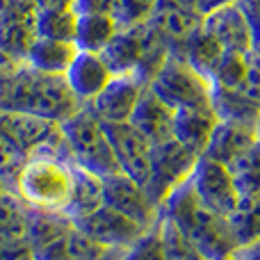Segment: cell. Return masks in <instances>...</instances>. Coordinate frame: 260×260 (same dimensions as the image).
<instances>
[{
    "label": "cell",
    "mask_w": 260,
    "mask_h": 260,
    "mask_svg": "<svg viewBox=\"0 0 260 260\" xmlns=\"http://www.w3.org/2000/svg\"><path fill=\"white\" fill-rule=\"evenodd\" d=\"M160 212L169 217L189 240L199 247L208 260H235L240 253V244L235 240L229 219L217 215L192 189V185L183 183L162 201Z\"/></svg>",
    "instance_id": "cell-1"
},
{
    "label": "cell",
    "mask_w": 260,
    "mask_h": 260,
    "mask_svg": "<svg viewBox=\"0 0 260 260\" xmlns=\"http://www.w3.org/2000/svg\"><path fill=\"white\" fill-rule=\"evenodd\" d=\"M80 108L67 78L35 71L27 64L0 82V112H30L62 123Z\"/></svg>",
    "instance_id": "cell-2"
},
{
    "label": "cell",
    "mask_w": 260,
    "mask_h": 260,
    "mask_svg": "<svg viewBox=\"0 0 260 260\" xmlns=\"http://www.w3.org/2000/svg\"><path fill=\"white\" fill-rule=\"evenodd\" d=\"M73 167L76 165L71 162L30 155L25 169L18 176L14 194L27 208L64 212L73 189Z\"/></svg>",
    "instance_id": "cell-3"
},
{
    "label": "cell",
    "mask_w": 260,
    "mask_h": 260,
    "mask_svg": "<svg viewBox=\"0 0 260 260\" xmlns=\"http://www.w3.org/2000/svg\"><path fill=\"white\" fill-rule=\"evenodd\" d=\"M59 128H62V135L67 139L69 153H71V160L76 167L91 171L101 178L119 171L105 123H101L87 105H82L73 117L59 123Z\"/></svg>",
    "instance_id": "cell-4"
},
{
    "label": "cell",
    "mask_w": 260,
    "mask_h": 260,
    "mask_svg": "<svg viewBox=\"0 0 260 260\" xmlns=\"http://www.w3.org/2000/svg\"><path fill=\"white\" fill-rule=\"evenodd\" d=\"M148 89L174 110L212 103V80L192 67L176 48L169 50Z\"/></svg>",
    "instance_id": "cell-5"
},
{
    "label": "cell",
    "mask_w": 260,
    "mask_h": 260,
    "mask_svg": "<svg viewBox=\"0 0 260 260\" xmlns=\"http://www.w3.org/2000/svg\"><path fill=\"white\" fill-rule=\"evenodd\" d=\"M199 157H201L199 153H194L192 148L180 144L176 137L165 144L153 146L151 180H148L146 187H148V192H151V197L157 201V206H162V201H165L176 187L187 183L194 167H197V162H199Z\"/></svg>",
    "instance_id": "cell-6"
},
{
    "label": "cell",
    "mask_w": 260,
    "mask_h": 260,
    "mask_svg": "<svg viewBox=\"0 0 260 260\" xmlns=\"http://www.w3.org/2000/svg\"><path fill=\"white\" fill-rule=\"evenodd\" d=\"M103 203L130 217L146 231L155 229L157 219H160V206L151 197L148 187L128 178L121 171L103 178Z\"/></svg>",
    "instance_id": "cell-7"
},
{
    "label": "cell",
    "mask_w": 260,
    "mask_h": 260,
    "mask_svg": "<svg viewBox=\"0 0 260 260\" xmlns=\"http://www.w3.org/2000/svg\"><path fill=\"white\" fill-rule=\"evenodd\" d=\"M189 185L197 192V197L201 199L203 206H208L221 217H229L242 199L229 167L203 155L199 157L197 167L189 176Z\"/></svg>",
    "instance_id": "cell-8"
},
{
    "label": "cell",
    "mask_w": 260,
    "mask_h": 260,
    "mask_svg": "<svg viewBox=\"0 0 260 260\" xmlns=\"http://www.w3.org/2000/svg\"><path fill=\"white\" fill-rule=\"evenodd\" d=\"M105 130H108L119 171L137 180L139 185H148L153 165V144L130 123H112V126H105Z\"/></svg>",
    "instance_id": "cell-9"
},
{
    "label": "cell",
    "mask_w": 260,
    "mask_h": 260,
    "mask_svg": "<svg viewBox=\"0 0 260 260\" xmlns=\"http://www.w3.org/2000/svg\"><path fill=\"white\" fill-rule=\"evenodd\" d=\"M146 87V82L139 80L137 76H114L110 85L91 103H87V108L105 126L128 123Z\"/></svg>",
    "instance_id": "cell-10"
},
{
    "label": "cell",
    "mask_w": 260,
    "mask_h": 260,
    "mask_svg": "<svg viewBox=\"0 0 260 260\" xmlns=\"http://www.w3.org/2000/svg\"><path fill=\"white\" fill-rule=\"evenodd\" d=\"M76 226L108 249H130L144 233H148L137 221H133L130 217L121 215V212H117L114 208L105 206V203L101 208H96L91 215L76 221Z\"/></svg>",
    "instance_id": "cell-11"
},
{
    "label": "cell",
    "mask_w": 260,
    "mask_h": 260,
    "mask_svg": "<svg viewBox=\"0 0 260 260\" xmlns=\"http://www.w3.org/2000/svg\"><path fill=\"white\" fill-rule=\"evenodd\" d=\"M258 139H260V133H258V126H253V123L219 119L210 135V142H208L206 151H203V157H210V160L231 169Z\"/></svg>",
    "instance_id": "cell-12"
},
{
    "label": "cell",
    "mask_w": 260,
    "mask_h": 260,
    "mask_svg": "<svg viewBox=\"0 0 260 260\" xmlns=\"http://www.w3.org/2000/svg\"><path fill=\"white\" fill-rule=\"evenodd\" d=\"M71 91L76 94V99L82 105L91 103L105 87L110 85V80L114 78V71L108 67L101 53H85L78 50L76 59L71 62V67L64 73Z\"/></svg>",
    "instance_id": "cell-13"
},
{
    "label": "cell",
    "mask_w": 260,
    "mask_h": 260,
    "mask_svg": "<svg viewBox=\"0 0 260 260\" xmlns=\"http://www.w3.org/2000/svg\"><path fill=\"white\" fill-rule=\"evenodd\" d=\"M201 27L221 46L224 53H251V30L240 5L203 16Z\"/></svg>",
    "instance_id": "cell-14"
},
{
    "label": "cell",
    "mask_w": 260,
    "mask_h": 260,
    "mask_svg": "<svg viewBox=\"0 0 260 260\" xmlns=\"http://www.w3.org/2000/svg\"><path fill=\"white\" fill-rule=\"evenodd\" d=\"M174 121H176V110L171 105H167L162 99H157L146 87V91L142 94L128 123L137 133H142L153 146H157V144L174 139Z\"/></svg>",
    "instance_id": "cell-15"
},
{
    "label": "cell",
    "mask_w": 260,
    "mask_h": 260,
    "mask_svg": "<svg viewBox=\"0 0 260 260\" xmlns=\"http://www.w3.org/2000/svg\"><path fill=\"white\" fill-rule=\"evenodd\" d=\"M57 130H59V123L39 117V114L0 112V133L7 135L27 155H35L39 148H44L46 142H50V137Z\"/></svg>",
    "instance_id": "cell-16"
},
{
    "label": "cell",
    "mask_w": 260,
    "mask_h": 260,
    "mask_svg": "<svg viewBox=\"0 0 260 260\" xmlns=\"http://www.w3.org/2000/svg\"><path fill=\"white\" fill-rule=\"evenodd\" d=\"M203 16L199 12H192V9L178 7V5L169 3V0H160L153 9L151 23L157 30V35L171 46V48H180L194 32L201 27Z\"/></svg>",
    "instance_id": "cell-17"
},
{
    "label": "cell",
    "mask_w": 260,
    "mask_h": 260,
    "mask_svg": "<svg viewBox=\"0 0 260 260\" xmlns=\"http://www.w3.org/2000/svg\"><path fill=\"white\" fill-rule=\"evenodd\" d=\"M217 121H219V117H217L212 103L176 110L174 137L178 139L180 144H185L187 148H192L194 153L203 155Z\"/></svg>",
    "instance_id": "cell-18"
},
{
    "label": "cell",
    "mask_w": 260,
    "mask_h": 260,
    "mask_svg": "<svg viewBox=\"0 0 260 260\" xmlns=\"http://www.w3.org/2000/svg\"><path fill=\"white\" fill-rule=\"evenodd\" d=\"M144 55V23L135 27H123L117 32L101 57L108 62L114 76H137Z\"/></svg>",
    "instance_id": "cell-19"
},
{
    "label": "cell",
    "mask_w": 260,
    "mask_h": 260,
    "mask_svg": "<svg viewBox=\"0 0 260 260\" xmlns=\"http://www.w3.org/2000/svg\"><path fill=\"white\" fill-rule=\"evenodd\" d=\"M112 249L99 244L78 226L55 240L53 244L35 251V260H103Z\"/></svg>",
    "instance_id": "cell-20"
},
{
    "label": "cell",
    "mask_w": 260,
    "mask_h": 260,
    "mask_svg": "<svg viewBox=\"0 0 260 260\" xmlns=\"http://www.w3.org/2000/svg\"><path fill=\"white\" fill-rule=\"evenodd\" d=\"M78 55V46L73 41H55L37 37L25 53V64L35 71L50 73V76H64L67 69Z\"/></svg>",
    "instance_id": "cell-21"
},
{
    "label": "cell",
    "mask_w": 260,
    "mask_h": 260,
    "mask_svg": "<svg viewBox=\"0 0 260 260\" xmlns=\"http://www.w3.org/2000/svg\"><path fill=\"white\" fill-rule=\"evenodd\" d=\"M101 206H103V178L87 169L73 167V189L64 215L76 224Z\"/></svg>",
    "instance_id": "cell-22"
},
{
    "label": "cell",
    "mask_w": 260,
    "mask_h": 260,
    "mask_svg": "<svg viewBox=\"0 0 260 260\" xmlns=\"http://www.w3.org/2000/svg\"><path fill=\"white\" fill-rule=\"evenodd\" d=\"M73 221L59 210H41V208H27V226L25 238L35 251L53 244L67 231L73 229Z\"/></svg>",
    "instance_id": "cell-23"
},
{
    "label": "cell",
    "mask_w": 260,
    "mask_h": 260,
    "mask_svg": "<svg viewBox=\"0 0 260 260\" xmlns=\"http://www.w3.org/2000/svg\"><path fill=\"white\" fill-rule=\"evenodd\" d=\"M121 27L108 14H78L73 44L85 53H103Z\"/></svg>",
    "instance_id": "cell-24"
},
{
    "label": "cell",
    "mask_w": 260,
    "mask_h": 260,
    "mask_svg": "<svg viewBox=\"0 0 260 260\" xmlns=\"http://www.w3.org/2000/svg\"><path fill=\"white\" fill-rule=\"evenodd\" d=\"M176 50H178V53L183 55V57L187 59L194 69H197V71H201L203 76H208V78L212 76V71H215L217 64H219L221 57H224L221 46L217 44V41L212 39L206 30H203V27H199V30Z\"/></svg>",
    "instance_id": "cell-25"
},
{
    "label": "cell",
    "mask_w": 260,
    "mask_h": 260,
    "mask_svg": "<svg viewBox=\"0 0 260 260\" xmlns=\"http://www.w3.org/2000/svg\"><path fill=\"white\" fill-rule=\"evenodd\" d=\"M78 27V12L76 7L69 9H37L35 30L41 39L55 41H73Z\"/></svg>",
    "instance_id": "cell-26"
},
{
    "label": "cell",
    "mask_w": 260,
    "mask_h": 260,
    "mask_svg": "<svg viewBox=\"0 0 260 260\" xmlns=\"http://www.w3.org/2000/svg\"><path fill=\"white\" fill-rule=\"evenodd\" d=\"M226 219L240 249L256 242L260 238V197H242L238 208Z\"/></svg>",
    "instance_id": "cell-27"
},
{
    "label": "cell",
    "mask_w": 260,
    "mask_h": 260,
    "mask_svg": "<svg viewBox=\"0 0 260 260\" xmlns=\"http://www.w3.org/2000/svg\"><path fill=\"white\" fill-rule=\"evenodd\" d=\"M157 233L162 240V249H165L167 260H208L199 251V247L169 219L160 212V219L155 224Z\"/></svg>",
    "instance_id": "cell-28"
},
{
    "label": "cell",
    "mask_w": 260,
    "mask_h": 260,
    "mask_svg": "<svg viewBox=\"0 0 260 260\" xmlns=\"http://www.w3.org/2000/svg\"><path fill=\"white\" fill-rule=\"evenodd\" d=\"M35 16H37V14H35ZM35 16L0 23V48H5L7 53L21 57L23 62H25L27 48H30L32 41L37 39Z\"/></svg>",
    "instance_id": "cell-29"
},
{
    "label": "cell",
    "mask_w": 260,
    "mask_h": 260,
    "mask_svg": "<svg viewBox=\"0 0 260 260\" xmlns=\"http://www.w3.org/2000/svg\"><path fill=\"white\" fill-rule=\"evenodd\" d=\"M247 62L249 53H224L221 62L210 76L212 87L221 91H240L247 78Z\"/></svg>",
    "instance_id": "cell-30"
},
{
    "label": "cell",
    "mask_w": 260,
    "mask_h": 260,
    "mask_svg": "<svg viewBox=\"0 0 260 260\" xmlns=\"http://www.w3.org/2000/svg\"><path fill=\"white\" fill-rule=\"evenodd\" d=\"M242 197H260V139L231 167Z\"/></svg>",
    "instance_id": "cell-31"
},
{
    "label": "cell",
    "mask_w": 260,
    "mask_h": 260,
    "mask_svg": "<svg viewBox=\"0 0 260 260\" xmlns=\"http://www.w3.org/2000/svg\"><path fill=\"white\" fill-rule=\"evenodd\" d=\"M27 153L18 148L5 133H0V183L7 192H14L18 176L27 165Z\"/></svg>",
    "instance_id": "cell-32"
},
{
    "label": "cell",
    "mask_w": 260,
    "mask_h": 260,
    "mask_svg": "<svg viewBox=\"0 0 260 260\" xmlns=\"http://www.w3.org/2000/svg\"><path fill=\"white\" fill-rule=\"evenodd\" d=\"M27 206L14 192L0 194V235H25Z\"/></svg>",
    "instance_id": "cell-33"
},
{
    "label": "cell",
    "mask_w": 260,
    "mask_h": 260,
    "mask_svg": "<svg viewBox=\"0 0 260 260\" xmlns=\"http://www.w3.org/2000/svg\"><path fill=\"white\" fill-rule=\"evenodd\" d=\"M160 0H114L112 18L117 21V25L121 27H135L142 25L151 18L153 9Z\"/></svg>",
    "instance_id": "cell-34"
},
{
    "label": "cell",
    "mask_w": 260,
    "mask_h": 260,
    "mask_svg": "<svg viewBox=\"0 0 260 260\" xmlns=\"http://www.w3.org/2000/svg\"><path fill=\"white\" fill-rule=\"evenodd\" d=\"M121 260H167L157 229H151L148 233H144L133 247L123 251Z\"/></svg>",
    "instance_id": "cell-35"
},
{
    "label": "cell",
    "mask_w": 260,
    "mask_h": 260,
    "mask_svg": "<svg viewBox=\"0 0 260 260\" xmlns=\"http://www.w3.org/2000/svg\"><path fill=\"white\" fill-rule=\"evenodd\" d=\"M0 260H35L25 235H0Z\"/></svg>",
    "instance_id": "cell-36"
},
{
    "label": "cell",
    "mask_w": 260,
    "mask_h": 260,
    "mask_svg": "<svg viewBox=\"0 0 260 260\" xmlns=\"http://www.w3.org/2000/svg\"><path fill=\"white\" fill-rule=\"evenodd\" d=\"M238 5L247 16L251 30V53L260 57V0H240Z\"/></svg>",
    "instance_id": "cell-37"
},
{
    "label": "cell",
    "mask_w": 260,
    "mask_h": 260,
    "mask_svg": "<svg viewBox=\"0 0 260 260\" xmlns=\"http://www.w3.org/2000/svg\"><path fill=\"white\" fill-rule=\"evenodd\" d=\"M238 94L247 96V99L260 103V57L253 53H249V62H247V78H244V85Z\"/></svg>",
    "instance_id": "cell-38"
},
{
    "label": "cell",
    "mask_w": 260,
    "mask_h": 260,
    "mask_svg": "<svg viewBox=\"0 0 260 260\" xmlns=\"http://www.w3.org/2000/svg\"><path fill=\"white\" fill-rule=\"evenodd\" d=\"M114 0H78L76 12L78 14H108L112 16Z\"/></svg>",
    "instance_id": "cell-39"
},
{
    "label": "cell",
    "mask_w": 260,
    "mask_h": 260,
    "mask_svg": "<svg viewBox=\"0 0 260 260\" xmlns=\"http://www.w3.org/2000/svg\"><path fill=\"white\" fill-rule=\"evenodd\" d=\"M240 0H199L197 3V9L201 16H208L212 12H219L224 7H231V5H238Z\"/></svg>",
    "instance_id": "cell-40"
},
{
    "label": "cell",
    "mask_w": 260,
    "mask_h": 260,
    "mask_svg": "<svg viewBox=\"0 0 260 260\" xmlns=\"http://www.w3.org/2000/svg\"><path fill=\"white\" fill-rule=\"evenodd\" d=\"M37 9H69L76 7L78 0H32Z\"/></svg>",
    "instance_id": "cell-41"
},
{
    "label": "cell",
    "mask_w": 260,
    "mask_h": 260,
    "mask_svg": "<svg viewBox=\"0 0 260 260\" xmlns=\"http://www.w3.org/2000/svg\"><path fill=\"white\" fill-rule=\"evenodd\" d=\"M235 260H260V238L256 240V242L247 244V247L240 249L238 258Z\"/></svg>",
    "instance_id": "cell-42"
},
{
    "label": "cell",
    "mask_w": 260,
    "mask_h": 260,
    "mask_svg": "<svg viewBox=\"0 0 260 260\" xmlns=\"http://www.w3.org/2000/svg\"><path fill=\"white\" fill-rule=\"evenodd\" d=\"M169 3L178 5V7H185V9H192V12H199V9H197L199 0H169Z\"/></svg>",
    "instance_id": "cell-43"
},
{
    "label": "cell",
    "mask_w": 260,
    "mask_h": 260,
    "mask_svg": "<svg viewBox=\"0 0 260 260\" xmlns=\"http://www.w3.org/2000/svg\"><path fill=\"white\" fill-rule=\"evenodd\" d=\"M123 251H126V249H112V251H110V253H108V256H105L103 260H121Z\"/></svg>",
    "instance_id": "cell-44"
},
{
    "label": "cell",
    "mask_w": 260,
    "mask_h": 260,
    "mask_svg": "<svg viewBox=\"0 0 260 260\" xmlns=\"http://www.w3.org/2000/svg\"><path fill=\"white\" fill-rule=\"evenodd\" d=\"M5 192H7V189H5V187H3V183H0V194H5Z\"/></svg>",
    "instance_id": "cell-45"
}]
</instances>
